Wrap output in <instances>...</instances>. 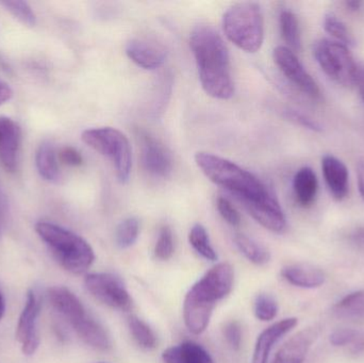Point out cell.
Instances as JSON below:
<instances>
[{
  "mask_svg": "<svg viewBox=\"0 0 364 363\" xmlns=\"http://www.w3.org/2000/svg\"><path fill=\"white\" fill-rule=\"evenodd\" d=\"M203 91L216 99H230L235 94L230 57L224 40L212 26L198 25L190 36Z\"/></svg>",
  "mask_w": 364,
  "mask_h": 363,
  "instance_id": "1",
  "label": "cell"
},
{
  "mask_svg": "<svg viewBox=\"0 0 364 363\" xmlns=\"http://www.w3.org/2000/svg\"><path fill=\"white\" fill-rule=\"evenodd\" d=\"M233 281L232 266L220 262L188 290L183 302V320L188 332L196 336L205 332L216 304L230 293Z\"/></svg>",
  "mask_w": 364,
  "mask_h": 363,
  "instance_id": "2",
  "label": "cell"
},
{
  "mask_svg": "<svg viewBox=\"0 0 364 363\" xmlns=\"http://www.w3.org/2000/svg\"><path fill=\"white\" fill-rule=\"evenodd\" d=\"M195 162L210 181L235 196L243 207L259 204L275 196L258 177L235 162L203 151L195 155Z\"/></svg>",
  "mask_w": 364,
  "mask_h": 363,
  "instance_id": "3",
  "label": "cell"
},
{
  "mask_svg": "<svg viewBox=\"0 0 364 363\" xmlns=\"http://www.w3.org/2000/svg\"><path fill=\"white\" fill-rule=\"evenodd\" d=\"M53 308L72 326L77 336L89 347L107 352L112 341L104 326L87 313L81 300L65 287H53L47 292Z\"/></svg>",
  "mask_w": 364,
  "mask_h": 363,
  "instance_id": "4",
  "label": "cell"
},
{
  "mask_svg": "<svg viewBox=\"0 0 364 363\" xmlns=\"http://www.w3.org/2000/svg\"><path fill=\"white\" fill-rule=\"evenodd\" d=\"M36 232L53 257L68 272L79 275L91 268L95 254L91 245L78 234L44 221L36 224Z\"/></svg>",
  "mask_w": 364,
  "mask_h": 363,
  "instance_id": "5",
  "label": "cell"
},
{
  "mask_svg": "<svg viewBox=\"0 0 364 363\" xmlns=\"http://www.w3.org/2000/svg\"><path fill=\"white\" fill-rule=\"evenodd\" d=\"M223 30L237 48L250 53L260 50L264 40V18L260 4L252 1L233 4L223 16Z\"/></svg>",
  "mask_w": 364,
  "mask_h": 363,
  "instance_id": "6",
  "label": "cell"
},
{
  "mask_svg": "<svg viewBox=\"0 0 364 363\" xmlns=\"http://www.w3.org/2000/svg\"><path fill=\"white\" fill-rule=\"evenodd\" d=\"M81 140L110 160L119 183H126L129 180L132 168V146L123 132L112 127L93 128L85 130Z\"/></svg>",
  "mask_w": 364,
  "mask_h": 363,
  "instance_id": "7",
  "label": "cell"
},
{
  "mask_svg": "<svg viewBox=\"0 0 364 363\" xmlns=\"http://www.w3.org/2000/svg\"><path fill=\"white\" fill-rule=\"evenodd\" d=\"M314 55L321 70L335 82L348 87L358 80V67L346 45L322 38L314 45Z\"/></svg>",
  "mask_w": 364,
  "mask_h": 363,
  "instance_id": "8",
  "label": "cell"
},
{
  "mask_svg": "<svg viewBox=\"0 0 364 363\" xmlns=\"http://www.w3.org/2000/svg\"><path fill=\"white\" fill-rule=\"evenodd\" d=\"M87 291L102 304L119 311L132 308V298L119 277L109 273H94L85 279Z\"/></svg>",
  "mask_w": 364,
  "mask_h": 363,
  "instance_id": "9",
  "label": "cell"
},
{
  "mask_svg": "<svg viewBox=\"0 0 364 363\" xmlns=\"http://www.w3.org/2000/svg\"><path fill=\"white\" fill-rule=\"evenodd\" d=\"M136 136L144 170L157 178L170 176L173 170L172 155L164 143L142 128H136Z\"/></svg>",
  "mask_w": 364,
  "mask_h": 363,
  "instance_id": "10",
  "label": "cell"
},
{
  "mask_svg": "<svg viewBox=\"0 0 364 363\" xmlns=\"http://www.w3.org/2000/svg\"><path fill=\"white\" fill-rule=\"evenodd\" d=\"M273 58L280 72L295 87L312 99L320 97L318 83L304 67L294 51L287 46H277L274 49Z\"/></svg>",
  "mask_w": 364,
  "mask_h": 363,
  "instance_id": "11",
  "label": "cell"
},
{
  "mask_svg": "<svg viewBox=\"0 0 364 363\" xmlns=\"http://www.w3.org/2000/svg\"><path fill=\"white\" fill-rule=\"evenodd\" d=\"M40 311V298L36 292H28L25 307L19 317L15 334L17 341L21 343V351L27 356L33 355L40 345V335L38 330Z\"/></svg>",
  "mask_w": 364,
  "mask_h": 363,
  "instance_id": "12",
  "label": "cell"
},
{
  "mask_svg": "<svg viewBox=\"0 0 364 363\" xmlns=\"http://www.w3.org/2000/svg\"><path fill=\"white\" fill-rule=\"evenodd\" d=\"M23 132L14 119L0 117V164L9 173L18 168Z\"/></svg>",
  "mask_w": 364,
  "mask_h": 363,
  "instance_id": "13",
  "label": "cell"
},
{
  "mask_svg": "<svg viewBox=\"0 0 364 363\" xmlns=\"http://www.w3.org/2000/svg\"><path fill=\"white\" fill-rule=\"evenodd\" d=\"M126 55L140 67L154 70L164 65L168 51L159 43L146 38H134L126 45Z\"/></svg>",
  "mask_w": 364,
  "mask_h": 363,
  "instance_id": "14",
  "label": "cell"
},
{
  "mask_svg": "<svg viewBox=\"0 0 364 363\" xmlns=\"http://www.w3.org/2000/svg\"><path fill=\"white\" fill-rule=\"evenodd\" d=\"M318 336L316 326H310L296 332L280 347L273 363H304Z\"/></svg>",
  "mask_w": 364,
  "mask_h": 363,
  "instance_id": "15",
  "label": "cell"
},
{
  "mask_svg": "<svg viewBox=\"0 0 364 363\" xmlns=\"http://www.w3.org/2000/svg\"><path fill=\"white\" fill-rule=\"evenodd\" d=\"M299 320L296 318H287L263 330L257 338L252 363H269L271 352L275 345L291 330H294Z\"/></svg>",
  "mask_w": 364,
  "mask_h": 363,
  "instance_id": "16",
  "label": "cell"
},
{
  "mask_svg": "<svg viewBox=\"0 0 364 363\" xmlns=\"http://www.w3.org/2000/svg\"><path fill=\"white\" fill-rule=\"evenodd\" d=\"M323 176L329 192L335 200H343L350 191V174L346 164L339 158L326 155L322 159Z\"/></svg>",
  "mask_w": 364,
  "mask_h": 363,
  "instance_id": "17",
  "label": "cell"
},
{
  "mask_svg": "<svg viewBox=\"0 0 364 363\" xmlns=\"http://www.w3.org/2000/svg\"><path fill=\"white\" fill-rule=\"evenodd\" d=\"M282 276L287 283L301 289H316L326 281V275L321 269L310 264H296L284 266Z\"/></svg>",
  "mask_w": 364,
  "mask_h": 363,
  "instance_id": "18",
  "label": "cell"
},
{
  "mask_svg": "<svg viewBox=\"0 0 364 363\" xmlns=\"http://www.w3.org/2000/svg\"><path fill=\"white\" fill-rule=\"evenodd\" d=\"M318 191V180L316 172L309 166H304L295 173L293 192L297 204L309 208L316 202Z\"/></svg>",
  "mask_w": 364,
  "mask_h": 363,
  "instance_id": "19",
  "label": "cell"
},
{
  "mask_svg": "<svg viewBox=\"0 0 364 363\" xmlns=\"http://www.w3.org/2000/svg\"><path fill=\"white\" fill-rule=\"evenodd\" d=\"M162 359L166 363H214L210 354L192 341L168 347L162 354Z\"/></svg>",
  "mask_w": 364,
  "mask_h": 363,
  "instance_id": "20",
  "label": "cell"
},
{
  "mask_svg": "<svg viewBox=\"0 0 364 363\" xmlns=\"http://www.w3.org/2000/svg\"><path fill=\"white\" fill-rule=\"evenodd\" d=\"M57 153L50 142H43L36 153V166L38 174L44 180L57 183L60 179Z\"/></svg>",
  "mask_w": 364,
  "mask_h": 363,
  "instance_id": "21",
  "label": "cell"
},
{
  "mask_svg": "<svg viewBox=\"0 0 364 363\" xmlns=\"http://www.w3.org/2000/svg\"><path fill=\"white\" fill-rule=\"evenodd\" d=\"M333 315L342 320H364V290L352 292L333 306Z\"/></svg>",
  "mask_w": 364,
  "mask_h": 363,
  "instance_id": "22",
  "label": "cell"
},
{
  "mask_svg": "<svg viewBox=\"0 0 364 363\" xmlns=\"http://www.w3.org/2000/svg\"><path fill=\"white\" fill-rule=\"evenodd\" d=\"M233 241L237 249L252 264L256 266H264L271 260V253L269 249L246 234H237L233 237Z\"/></svg>",
  "mask_w": 364,
  "mask_h": 363,
  "instance_id": "23",
  "label": "cell"
},
{
  "mask_svg": "<svg viewBox=\"0 0 364 363\" xmlns=\"http://www.w3.org/2000/svg\"><path fill=\"white\" fill-rule=\"evenodd\" d=\"M280 32L282 38L292 51L301 49V29L296 15L290 10H282L279 15Z\"/></svg>",
  "mask_w": 364,
  "mask_h": 363,
  "instance_id": "24",
  "label": "cell"
},
{
  "mask_svg": "<svg viewBox=\"0 0 364 363\" xmlns=\"http://www.w3.org/2000/svg\"><path fill=\"white\" fill-rule=\"evenodd\" d=\"M188 242L198 255L209 261H215L218 254L212 247L209 234L201 224H195L188 232Z\"/></svg>",
  "mask_w": 364,
  "mask_h": 363,
  "instance_id": "25",
  "label": "cell"
},
{
  "mask_svg": "<svg viewBox=\"0 0 364 363\" xmlns=\"http://www.w3.org/2000/svg\"><path fill=\"white\" fill-rule=\"evenodd\" d=\"M128 328H129L132 338L142 349L154 350L157 347L158 341L155 332L151 330L149 324L145 323L140 318L136 317V315L129 317Z\"/></svg>",
  "mask_w": 364,
  "mask_h": 363,
  "instance_id": "26",
  "label": "cell"
},
{
  "mask_svg": "<svg viewBox=\"0 0 364 363\" xmlns=\"http://www.w3.org/2000/svg\"><path fill=\"white\" fill-rule=\"evenodd\" d=\"M140 234V222L136 217H128L117 226L115 241L122 249H129L136 242Z\"/></svg>",
  "mask_w": 364,
  "mask_h": 363,
  "instance_id": "27",
  "label": "cell"
},
{
  "mask_svg": "<svg viewBox=\"0 0 364 363\" xmlns=\"http://www.w3.org/2000/svg\"><path fill=\"white\" fill-rule=\"evenodd\" d=\"M325 31L333 36L335 40L341 43V44L354 45L355 40L350 34V30L346 27V23L333 13H328L325 15L324 23H323Z\"/></svg>",
  "mask_w": 364,
  "mask_h": 363,
  "instance_id": "28",
  "label": "cell"
},
{
  "mask_svg": "<svg viewBox=\"0 0 364 363\" xmlns=\"http://www.w3.org/2000/svg\"><path fill=\"white\" fill-rule=\"evenodd\" d=\"M277 300L267 293H261L257 296L254 303V313L259 321H273L278 315Z\"/></svg>",
  "mask_w": 364,
  "mask_h": 363,
  "instance_id": "29",
  "label": "cell"
},
{
  "mask_svg": "<svg viewBox=\"0 0 364 363\" xmlns=\"http://www.w3.org/2000/svg\"><path fill=\"white\" fill-rule=\"evenodd\" d=\"M0 6H4L15 18L18 19L28 27H34L36 23V15L31 6L26 1H0Z\"/></svg>",
  "mask_w": 364,
  "mask_h": 363,
  "instance_id": "30",
  "label": "cell"
},
{
  "mask_svg": "<svg viewBox=\"0 0 364 363\" xmlns=\"http://www.w3.org/2000/svg\"><path fill=\"white\" fill-rule=\"evenodd\" d=\"M174 254V238H173L172 229L168 226H164L160 229L159 237L155 246V256L162 261L172 258Z\"/></svg>",
  "mask_w": 364,
  "mask_h": 363,
  "instance_id": "31",
  "label": "cell"
},
{
  "mask_svg": "<svg viewBox=\"0 0 364 363\" xmlns=\"http://www.w3.org/2000/svg\"><path fill=\"white\" fill-rule=\"evenodd\" d=\"M363 332L352 330V328H340L331 332L329 336V342L335 347H346L350 349L360 338Z\"/></svg>",
  "mask_w": 364,
  "mask_h": 363,
  "instance_id": "32",
  "label": "cell"
},
{
  "mask_svg": "<svg viewBox=\"0 0 364 363\" xmlns=\"http://www.w3.org/2000/svg\"><path fill=\"white\" fill-rule=\"evenodd\" d=\"M216 206H218V213H220V217L229 225L239 226L241 224V215H240L239 211L235 209V207L231 204L230 200L220 196V197L218 198Z\"/></svg>",
  "mask_w": 364,
  "mask_h": 363,
  "instance_id": "33",
  "label": "cell"
},
{
  "mask_svg": "<svg viewBox=\"0 0 364 363\" xmlns=\"http://www.w3.org/2000/svg\"><path fill=\"white\" fill-rule=\"evenodd\" d=\"M284 117L289 121H293L296 125L301 126L305 129L311 130L314 132H322L323 127L318 121L308 117L307 114L295 110H287L284 113Z\"/></svg>",
  "mask_w": 364,
  "mask_h": 363,
  "instance_id": "34",
  "label": "cell"
},
{
  "mask_svg": "<svg viewBox=\"0 0 364 363\" xmlns=\"http://www.w3.org/2000/svg\"><path fill=\"white\" fill-rule=\"evenodd\" d=\"M223 335L233 351H239L242 345V328L239 322L230 321L223 327Z\"/></svg>",
  "mask_w": 364,
  "mask_h": 363,
  "instance_id": "35",
  "label": "cell"
},
{
  "mask_svg": "<svg viewBox=\"0 0 364 363\" xmlns=\"http://www.w3.org/2000/svg\"><path fill=\"white\" fill-rule=\"evenodd\" d=\"M58 159L68 166H80L83 164L82 155L72 146H65L60 149Z\"/></svg>",
  "mask_w": 364,
  "mask_h": 363,
  "instance_id": "36",
  "label": "cell"
},
{
  "mask_svg": "<svg viewBox=\"0 0 364 363\" xmlns=\"http://www.w3.org/2000/svg\"><path fill=\"white\" fill-rule=\"evenodd\" d=\"M13 90L11 89L10 85L4 81L0 80V106L6 104V102L12 98Z\"/></svg>",
  "mask_w": 364,
  "mask_h": 363,
  "instance_id": "37",
  "label": "cell"
},
{
  "mask_svg": "<svg viewBox=\"0 0 364 363\" xmlns=\"http://www.w3.org/2000/svg\"><path fill=\"white\" fill-rule=\"evenodd\" d=\"M357 181L361 197L364 200V160H360L357 164Z\"/></svg>",
  "mask_w": 364,
  "mask_h": 363,
  "instance_id": "38",
  "label": "cell"
},
{
  "mask_svg": "<svg viewBox=\"0 0 364 363\" xmlns=\"http://www.w3.org/2000/svg\"><path fill=\"white\" fill-rule=\"evenodd\" d=\"M348 352H350V355L355 356H361L364 354V332L361 335L360 338L357 340V342L355 343L353 347H350L348 349Z\"/></svg>",
  "mask_w": 364,
  "mask_h": 363,
  "instance_id": "39",
  "label": "cell"
},
{
  "mask_svg": "<svg viewBox=\"0 0 364 363\" xmlns=\"http://www.w3.org/2000/svg\"><path fill=\"white\" fill-rule=\"evenodd\" d=\"M350 239H352V241L355 244L364 249V227L358 228V229L355 230V232H353Z\"/></svg>",
  "mask_w": 364,
  "mask_h": 363,
  "instance_id": "40",
  "label": "cell"
},
{
  "mask_svg": "<svg viewBox=\"0 0 364 363\" xmlns=\"http://www.w3.org/2000/svg\"><path fill=\"white\" fill-rule=\"evenodd\" d=\"M363 2L361 1H346V8L350 11H353V12H357V11L360 10L361 6H363Z\"/></svg>",
  "mask_w": 364,
  "mask_h": 363,
  "instance_id": "41",
  "label": "cell"
},
{
  "mask_svg": "<svg viewBox=\"0 0 364 363\" xmlns=\"http://www.w3.org/2000/svg\"><path fill=\"white\" fill-rule=\"evenodd\" d=\"M357 82L359 83L361 97H363L364 102V70H359L358 80H357Z\"/></svg>",
  "mask_w": 364,
  "mask_h": 363,
  "instance_id": "42",
  "label": "cell"
},
{
  "mask_svg": "<svg viewBox=\"0 0 364 363\" xmlns=\"http://www.w3.org/2000/svg\"><path fill=\"white\" fill-rule=\"evenodd\" d=\"M4 310H6V304H4V298L2 294L0 293V320L4 317Z\"/></svg>",
  "mask_w": 364,
  "mask_h": 363,
  "instance_id": "43",
  "label": "cell"
},
{
  "mask_svg": "<svg viewBox=\"0 0 364 363\" xmlns=\"http://www.w3.org/2000/svg\"><path fill=\"white\" fill-rule=\"evenodd\" d=\"M0 202H2L4 207H6V202H4V196H2V190L1 187H0Z\"/></svg>",
  "mask_w": 364,
  "mask_h": 363,
  "instance_id": "44",
  "label": "cell"
},
{
  "mask_svg": "<svg viewBox=\"0 0 364 363\" xmlns=\"http://www.w3.org/2000/svg\"><path fill=\"white\" fill-rule=\"evenodd\" d=\"M4 207L2 206L1 202H0V217H4Z\"/></svg>",
  "mask_w": 364,
  "mask_h": 363,
  "instance_id": "45",
  "label": "cell"
},
{
  "mask_svg": "<svg viewBox=\"0 0 364 363\" xmlns=\"http://www.w3.org/2000/svg\"><path fill=\"white\" fill-rule=\"evenodd\" d=\"M0 236H1V232H0Z\"/></svg>",
  "mask_w": 364,
  "mask_h": 363,
  "instance_id": "46",
  "label": "cell"
}]
</instances>
